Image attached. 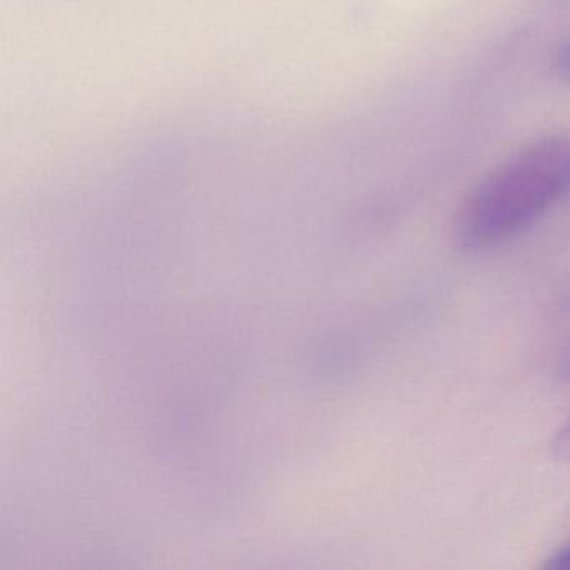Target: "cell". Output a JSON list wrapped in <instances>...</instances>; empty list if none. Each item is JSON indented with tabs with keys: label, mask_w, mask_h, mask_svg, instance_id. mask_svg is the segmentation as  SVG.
I'll return each mask as SVG.
<instances>
[{
	"label": "cell",
	"mask_w": 570,
	"mask_h": 570,
	"mask_svg": "<svg viewBox=\"0 0 570 570\" xmlns=\"http://www.w3.org/2000/svg\"><path fill=\"white\" fill-rule=\"evenodd\" d=\"M543 569L547 570H570V542L566 547L553 553L546 563Z\"/></svg>",
	"instance_id": "4"
},
{
	"label": "cell",
	"mask_w": 570,
	"mask_h": 570,
	"mask_svg": "<svg viewBox=\"0 0 570 570\" xmlns=\"http://www.w3.org/2000/svg\"><path fill=\"white\" fill-rule=\"evenodd\" d=\"M570 196V136L540 139L490 173L460 206L453 236L466 253L505 245Z\"/></svg>",
	"instance_id": "1"
},
{
	"label": "cell",
	"mask_w": 570,
	"mask_h": 570,
	"mask_svg": "<svg viewBox=\"0 0 570 570\" xmlns=\"http://www.w3.org/2000/svg\"><path fill=\"white\" fill-rule=\"evenodd\" d=\"M557 380L562 383H570V340L563 345L559 353L556 365Z\"/></svg>",
	"instance_id": "5"
},
{
	"label": "cell",
	"mask_w": 570,
	"mask_h": 570,
	"mask_svg": "<svg viewBox=\"0 0 570 570\" xmlns=\"http://www.w3.org/2000/svg\"><path fill=\"white\" fill-rule=\"evenodd\" d=\"M550 452H552V456L557 462H570V416L553 435Z\"/></svg>",
	"instance_id": "2"
},
{
	"label": "cell",
	"mask_w": 570,
	"mask_h": 570,
	"mask_svg": "<svg viewBox=\"0 0 570 570\" xmlns=\"http://www.w3.org/2000/svg\"><path fill=\"white\" fill-rule=\"evenodd\" d=\"M553 69L563 81L570 82V38L566 39L557 49L553 58Z\"/></svg>",
	"instance_id": "3"
}]
</instances>
